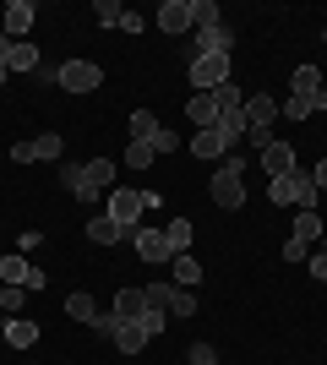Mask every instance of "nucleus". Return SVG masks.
I'll return each mask as SVG.
<instances>
[{
  "mask_svg": "<svg viewBox=\"0 0 327 365\" xmlns=\"http://www.w3.org/2000/svg\"><path fill=\"white\" fill-rule=\"evenodd\" d=\"M61 185L77 202H93L98 191L115 185V164H109V158H93V164H61Z\"/></svg>",
  "mask_w": 327,
  "mask_h": 365,
  "instance_id": "obj_1",
  "label": "nucleus"
},
{
  "mask_svg": "<svg viewBox=\"0 0 327 365\" xmlns=\"http://www.w3.org/2000/svg\"><path fill=\"white\" fill-rule=\"evenodd\" d=\"M0 278H6V284H16V289H44V273H38V267H33L22 251L0 257Z\"/></svg>",
  "mask_w": 327,
  "mask_h": 365,
  "instance_id": "obj_7",
  "label": "nucleus"
},
{
  "mask_svg": "<svg viewBox=\"0 0 327 365\" xmlns=\"http://www.w3.org/2000/svg\"><path fill=\"white\" fill-rule=\"evenodd\" d=\"M289 93H300V98L322 93V71H316V66H295V76H289Z\"/></svg>",
  "mask_w": 327,
  "mask_h": 365,
  "instance_id": "obj_25",
  "label": "nucleus"
},
{
  "mask_svg": "<svg viewBox=\"0 0 327 365\" xmlns=\"http://www.w3.org/2000/svg\"><path fill=\"white\" fill-rule=\"evenodd\" d=\"M170 148H180V142H175V131H170V125H164V131H158V137H153V153H170Z\"/></svg>",
  "mask_w": 327,
  "mask_h": 365,
  "instance_id": "obj_38",
  "label": "nucleus"
},
{
  "mask_svg": "<svg viewBox=\"0 0 327 365\" xmlns=\"http://www.w3.org/2000/svg\"><path fill=\"white\" fill-rule=\"evenodd\" d=\"M6 344L11 349H33L38 344V322H6Z\"/></svg>",
  "mask_w": 327,
  "mask_h": 365,
  "instance_id": "obj_26",
  "label": "nucleus"
},
{
  "mask_svg": "<svg viewBox=\"0 0 327 365\" xmlns=\"http://www.w3.org/2000/svg\"><path fill=\"white\" fill-rule=\"evenodd\" d=\"M93 11H98V22H104V28H120V16H125V6H115V0H98Z\"/></svg>",
  "mask_w": 327,
  "mask_h": 365,
  "instance_id": "obj_34",
  "label": "nucleus"
},
{
  "mask_svg": "<svg viewBox=\"0 0 327 365\" xmlns=\"http://www.w3.org/2000/svg\"><path fill=\"white\" fill-rule=\"evenodd\" d=\"M61 88L66 93H98L104 88V66L98 61H66L61 66Z\"/></svg>",
  "mask_w": 327,
  "mask_h": 365,
  "instance_id": "obj_5",
  "label": "nucleus"
},
{
  "mask_svg": "<svg viewBox=\"0 0 327 365\" xmlns=\"http://www.w3.org/2000/svg\"><path fill=\"white\" fill-rule=\"evenodd\" d=\"M22 294H28V289H16V284H0V317H16V311H22Z\"/></svg>",
  "mask_w": 327,
  "mask_h": 365,
  "instance_id": "obj_31",
  "label": "nucleus"
},
{
  "mask_svg": "<svg viewBox=\"0 0 327 365\" xmlns=\"http://www.w3.org/2000/svg\"><path fill=\"white\" fill-rule=\"evenodd\" d=\"M267 197L279 202V207H300V213H316L322 191H316L311 169H295V175H284V180H267Z\"/></svg>",
  "mask_w": 327,
  "mask_h": 365,
  "instance_id": "obj_2",
  "label": "nucleus"
},
{
  "mask_svg": "<svg viewBox=\"0 0 327 365\" xmlns=\"http://www.w3.org/2000/svg\"><path fill=\"white\" fill-rule=\"evenodd\" d=\"M153 22L164 33H191V28H197V0H164Z\"/></svg>",
  "mask_w": 327,
  "mask_h": 365,
  "instance_id": "obj_8",
  "label": "nucleus"
},
{
  "mask_svg": "<svg viewBox=\"0 0 327 365\" xmlns=\"http://www.w3.org/2000/svg\"><path fill=\"white\" fill-rule=\"evenodd\" d=\"M170 267H175V289H197V284H202V262L191 257V251H186V257H175Z\"/></svg>",
  "mask_w": 327,
  "mask_h": 365,
  "instance_id": "obj_23",
  "label": "nucleus"
},
{
  "mask_svg": "<svg viewBox=\"0 0 327 365\" xmlns=\"http://www.w3.org/2000/svg\"><path fill=\"white\" fill-rule=\"evenodd\" d=\"M306 257H311V245L289 235V240H284V262H289V267H300V262H306Z\"/></svg>",
  "mask_w": 327,
  "mask_h": 365,
  "instance_id": "obj_35",
  "label": "nucleus"
},
{
  "mask_svg": "<svg viewBox=\"0 0 327 365\" xmlns=\"http://www.w3.org/2000/svg\"><path fill=\"white\" fill-rule=\"evenodd\" d=\"M61 148H66V142L55 137V131H44V137H33V142H16L11 158H16V164H33V158H38V164H55V158H61Z\"/></svg>",
  "mask_w": 327,
  "mask_h": 365,
  "instance_id": "obj_10",
  "label": "nucleus"
},
{
  "mask_svg": "<svg viewBox=\"0 0 327 365\" xmlns=\"http://www.w3.org/2000/svg\"><path fill=\"white\" fill-rule=\"evenodd\" d=\"M170 317H197V289H175L170 294Z\"/></svg>",
  "mask_w": 327,
  "mask_h": 365,
  "instance_id": "obj_30",
  "label": "nucleus"
},
{
  "mask_svg": "<svg viewBox=\"0 0 327 365\" xmlns=\"http://www.w3.org/2000/svg\"><path fill=\"white\" fill-rule=\"evenodd\" d=\"M170 294H175V284H147L142 300H147V311H164V317H170Z\"/></svg>",
  "mask_w": 327,
  "mask_h": 365,
  "instance_id": "obj_28",
  "label": "nucleus"
},
{
  "mask_svg": "<svg viewBox=\"0 0 327 365\" xmlns=\"http://www.w3.org/2000/svg\"><path fill=\"white\" fill-rule=\"evenodd\" d=\"M306 267H311V278H327V251H316V257H306Z\"/></svg>",
  "mask_w": 327,
  "mask_h": 365,
  "instance_id": "obj_39",
  "label": "nucleus"
},
{
  "mask_svg": "<svg viewBox=\"0 0 327 365\" xmlns=\"http://www.w3.org/2000/svg\"><path fill=\"white\" fill-rule=\"evenodd\" d=\"M316 235H322V218H316V213H300V218H295V240H306V245H311Z\"/></svg>",
  "mask_w": 327,
  "mask_h": 365,
  "instance_id": "obj_33",
  "label": "nucleus"
},
{
  "mask_svg": "<svg viewBox=\"0 0 327 365\" xmlns=\"http://www.w3.org/2000/svg\"><path fill=\"white\" fill-rule=\"evenodd\" d=\"M186 115H191V125H197V131H207V125L218 120V104H213V93H191Z\"/></svg>",
  "mask_w": 327,
  "mask_h": 365,
  "instance_id": "obj_21",
  "label": "nucleus"
},
{
  "mask_svg": "<svg viewBox=\"0 0 327 365\" xmlns=\"http://www.w3.org/2000/svg\"><path fill=\"white\" fill-rule=\"evenodd\" d=\"M229 82V55H191V88L213 93Z\"/></svg>",
  "mask_w": 327,
  "mask_h": 365,
  "instance_id": "obj_4",
  "label": "nucleus"
},
{
  "mask_svg": "<svg viewBox=\"0 0 327 365\" xmlns=\"http://www.w3.org/2000/svg\"><path fill=\"white\" fill-rule=\"evenodd\" d=\"M104 213L115 218L120 229H137L142 213H147V197H142V191H109V207H104Z\"/></svg>",
  "mask_w": 327,
  "mask_h": 365,
  "instance_id": "obj_6",
  "label": "nucleus"
},
{
  "mask_svg": "<svg viewBox=\"0 0 327 365\" xmlns=\"http://www.w3.org/2000/svg\"><path fill=\"white\" fill-rule=\"evenodd\" d=\"M33 22H38V6H33V0H6V22H0V28H6V38H11V44H22V38H28Z\"/></svg>",
  "mask_w": 327,
  "mask_h": 365,
  "instance_id": "obj_9",
  "label": "nucleus"
},
{
  "mask_svg": "<svg viewBox=\"0 0 327 365\" xmlns=\"http://www.w3.org/2000/svg\"><path fill=\"white\" fill-rule=\"evenodd\" d=\"M191 49H197V55H229V49H234V28H229V22L197 28V33H191Z\"/></svg>",
  "mask_w": 327,
  "mask_h": 365,
  "instance_id": "obj_11",
  "label": "nucleus"
},
{
  "mask_svg": "<svg viewBox=\"0 0 327 365\" xmlns=\"http://www.w3.org/2000/svg\"><path fill=\"white\" fill-rule=\"evenodd\" d=\"M240 175H246V164H240V158H224V164H218V175H213V185H207V191H213V202L224 207V213H234V207L246 202Z\"/></svg>",
  "mask_w": 327,
  "mask_h": 365,
  "instance_id": "obj_3",
  "label": "nucleus"
},
{
  "mask_svg": "<svg viewBox=\"0 0 327 365\" xmlns=\"http://www.w3.org/2000/svg\"><path fill=\"white\" fill-rule=\"evenodd\" d=\"M153 158L158 153L147 148V142H131V148H125V169H153Z\"/></svg>",
  "mask_w": 327,
  "mask_h": 365,
  "instance_id": "obj_29",
  "label": "nucleus"
},
{
  "mask_svg": "<svg viewBox=\"0 0 327 365\" xmlns=\"http://www.w3.org/2000/svg\"><path fill=\"white\" fill-rule=\"evenodd\" d=\"M6 55H11V38H6V28H0V66H6Z\"/></svg>",
  "mask_w": 327,
  "mask_h": 365,
  "instance_id": "obj_42",
  "label": "nucleus"
},
{
  "mask_svg": "<svg viewBox=\"0 0 327 365\" xmlns=\"http://www.w3.org/2000/svg\"><path fill=\"white\" fill-rule=\"evenodd\" d=\"M316 109H327V88H322V93H311V98L289 93V104H279V115H289V120H306V115H316Z\"/></svg>",
  "mask_w": 327,
  "mask_h": 365,
  "instance_id": "obj_19",
  "label": "nucleus"
},
{
  "mask_svg": "<svg viewBox=\"0 0 327 365\" xmlns=\"http://www.w3.org/2000/svg\"><path fill=\"white\" fill-rule=\"evenodd\" d=\"M186 148L197 153V158H224V153H229V142H224V131H218V125H207V131H197Z\"/></svg>",
  "mask_w": 327,
  "mask_h": 365,
  "instance_id": "obj_14",
  "label": "nucleus"
},
{
  "mask_svg": "<svg viewBox=\"0 0 327 365\" xmlns=\"http://www.w3.org/2000/svg\"><path fill=\"white\" fill-rule=\"evenodd\" d=\"M246 120H251V125H267V131H273V120H279V98H267V93H251V98H246Z\"/></svg>",
  "mask_w": 327,
  "mask_h": 365,
  "instance_id": "obj_15",
  "label": "nucleus"
},
{
  "mask_svg": "<svg viewBox=\"0 0 327 365\" xmlns=\"http://www.w3.org/2000/svg\"><path fill=\"white\" fill-rule=\"evenodd\" d=\"M322 251H327V229H322Z\"/></svg>",
  "mask_w": 327,
  "mask_h": 365,
  "instance_id": "obj_43",
  "label": "nucleus"
},
{
  "mask_svg": "<svg viewBox=\"0 0 327 365\" xmlns=\"http://www.w3.org/2000/svg\"><path fill=\"white\" fill-rule=\"evenodd\" d=\"M158 131H164V120H158L153 109H131V142H147V148H153Z\"/></svg>",
  "mask_w": 327,
  "mask_h": 365,
  "instance_id": "obj_20",
  "label": "nucleus"
},
{
  "mask_svg": "<svg viewBox=\"0 0 327 365\" xmlns=\"http://www.w3.org/2000/svg\"><path fill=\"white\" fill-rule=\"evenodd\" d=\"M322 44H327V28H322Z\"/></svg>",
  "mask_w": 327,
  "mask_h": 365,
  "instance_id": "obj_44",
  "label": "nucleus"
},
{
  "mask_svg": "<svg viewBox=\"0 0 327 365\" xmlns=\"http://www.w3.org/2000/svg\"><path fill=\"white\" fill-rule=\"evenodd\" d=\"M66 317L71 322H88V327H93V317H98V305H93V294H71V300H66Z\"/></svg>",
  "mask_w": 327,
  "mask_h": 365,
  "instance_id": "obj_27",
  "label": "nucleus"
},
{
  "mask_svg": "<svg viewBox=\"0 0 327 365\" xmlns=\"http://www.w3.org/2000/svg\"><path fill=\"white\" fill-rule=\"evenodd\" d=\"M125 235H137V229H120L109 213H98L93 224H88V240H93V245H115V240H125Z\"/></svg>",
  "mask_w": 327,
  "mask_h": 365,
  "instance_id": "obj_18",
  "label": "nucleus"
},
{
  "mask_svg": "<svg viewBox=\"0 0 327 365\" xmlns=\"http://www.w3.org/2000/svg\"><path fill=\"white\" fill-rule=\"evenodd\" d=\"M33 82H38V88H61V66H38Z\"/></svg>",
  "mask_w": 327,
  "mask_h": 365,
  "instance_id": "obj_37",
  "label": "nucleus"
},
{
  "mask_svg": "<svg viewBox=\"0 0 327 365\" xmlns=\"http://www.w3.org/2000/svg\"><path fill=\"white\" fill-rule=\"evenodd\" d=\"M147 327H142V322H120V327H115V344H120V354H142L147 349Z\"/></svg>",
  "mask_w": 327,
  "mask_h": 365,
  "instance_id": "obj_17",
  "label": "nucleus"
},
{
  "mask_svg": "<svg viewBox=\"0 0 327 365\" xmlns=\"http://www.w3.org/2000/svg\"><path fill=\"white\" fill-rule=\"evenodd\" d=\"M191 365H218V349L213 344H191Z\"/></svg>",
  "mask_w": 327,
  "mask_h": 365,
  "instance_id": "obj_36",
  "label": "nucleus"
},
{
  "mask_svg": "<svg viewBox=\"0 0 327 365\" xmlns=\"http://www.w3.org/2000/svg\"><path fill=\"white\" fill-rule=\"evenodd\" d=\"M38 44L33 38H22V44H11V55H6V71H38Z\"/></svg>",
  "mask_w": 327,
  "mask_h": 365,
  "instance_id": "obj_22",
  "label": "nucleus"
},
{
  "mask_svg": "<svg viewBox=\"0 0 327 365\" xmlns=\"http://www.w3.org/2000/svg\"><path fill=\"white\" fill-rule=\"evenodd\" d=\"M142 28H147V22H142L137 11H125V16H120V33H142Z\"/></svg>",
  "mask_w": 327,
  "mask_h": 365,
  "instance_id": "obj_40",
  "label": "nucleus"
},
{
  "mask_svg": "<svg viewBox=\"0 0 327 365\" xmlns=\"http://www.w3.org/2000/svg\"><path fill=\"white\" fill-rule=\"evenodd\" d=\"M273 142H279V137H273V131H267V125H251V131H246V148L256 153V158H262V153L273 148Z\"/></svg>",
  "mask_w": 327,
  "mask_h": 365,
  "instance_id": "obj_32",
  "label": "nucleus"
},
{
  "mask_svg": "<svg viewBox=\"0 0 327 365\" xmlns=\"http://www.w3.org/2000/svg\"><path fill=\"white\" fill-rule=\"evenodd\" d=\"M191 235H197V229H191V218H170V229H164V251H170V262L191 251Z\"/></svg>",
  "mask_w": 327,
  "mask_h": 365,
  "instance_id": "obj_13",
  "label": "nucleus"
},
{
  "mask_svg": "<svg viewBox=\"0 0 327 365\" xmlns=\"http://www.w3.org/2000/svg\"><path fill=\"white\" fill-rule=\"evenodd\" d=\"M311 180H316V191H322V197H327V158H322V164L311 169Z\"/></svg>",
  "mask_w": 327,
  "mask_h": 365,
  "instance_id": "obj_41",
  "label": "nucleus"
},
{
  "mask_svg": "<svg viewBox=\"0 0 327 365\" xmlns=\"http://www.w3.org/2000/svg\"><path fill=\"white\" fill-rule=\"evenodd\" d=\"M131 240H137V257L142 262H170V251H164V229H137Z\"/></svg>",
  "mask_w": 327,
  "mask_h": 365,
  "instance_id": "obj_16",
  "label": "nucleus"
},
{
  "mask_svg": "<svg viewBox=\"0 0 327 365\" xmlns=\"http://www.w3.org/2000/svg\"><path fill=\"white\" fill-rule=\"evenodd\" d=\"M142 311H147L142 289H120L115 294V322H142Z\"/></svg>",
  "mask_w": 327,
  "mask_h": 365,
  "instance_id": "obj_24",
  "label": "nucleus"
},
{
  "mask_svg": "<svg viewBox=\"0 0 327 365\" xmlns=\"http://www.w3.org/2000/svg\"><path fill=\"white\" fill-rule=\"evenodd\" d=\"M262 169H267V180H284V175H295V142H273V148L262 153Z\"/></svg>",
  "mask_w": 327,
  "mask_h": 365,
  "instance_id": "obj_12",
  "label": "nucleus"
}]
</instances>
